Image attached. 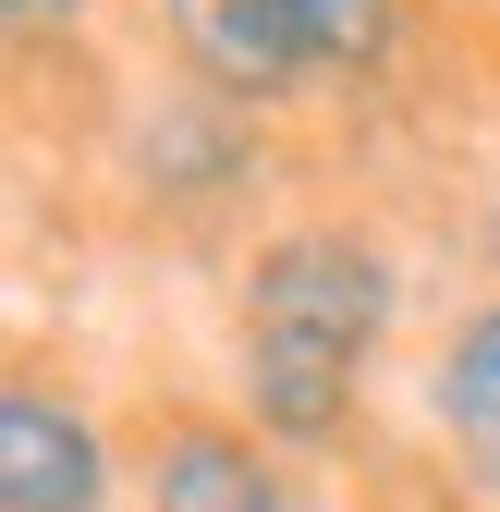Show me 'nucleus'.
Masks as SVG:
<instances>
[{
  "instance_id": "0eeeda50",
  "label": "nucleus",
  "mask_w": 500,
  "mask_h": 512,
  "mask_svg": "<svg viewBox=\"0 0 500 512\" xmlns=\"http://www.w3.org/2000/svg\"><path fill=\"white\" fill-rule=\"evenodd\" d=\"M61 13H74V0H13V25H61Z\"/></svg>"
},
{
  "instance_id": "f03ea898",
  "label": "nucleus",
  "mask_w": 500,
  "mask_h": 512,
  "mask_svg": "<svg viewBox=\"0 0 500 512\" xmlns=\"http://www.w3.org/2000/svg\"><path fill=\"white\" fill-rule=\"evenodd\" d=\"M171 25H183V49H196L220 86H257V98L305 86V61H318L293 0H171Z\"/></svg>"
},
{
  "instance_id": "39448f33",
  "label": "nucleus",
  "mask_w": 500,
  "mask_h": 512,
  "mask_svg": "<svg viewBox=\"0 0 500 512\" xmlns=\"http://www.w3.org/2000/svg\"><path fill=\"white\" fill-rule=\"evenodd\" d=\"M440 415H452V439L500 476V317H476V330L452 342V378H440Z\"/></svg>"
},
{
  "instance_id": "7ed1b4c3",
  "label": "nucleus",
  "mask_w": 500,
  "mask_h": 512,
  "mask_svg": "<svg viewBox=\"0 0 500 512\" xmlns=\"http://www.w3.org/2000/svg\"><path fill=\"white\" fill-rule=\"evenodd\" d=\"M0 500H13V512H86L98 500V439L61 403L13 391V403H0Z\"/></svg>"
},
{
  "instance_id": "423d86ee",
  "label": "nucleus",
  "mask_w": 500,
  "mask_h": 512,
  "mask_svg": "<svg viewBox=\"0 0 500 512\" xmlns=\"http://www.w3.org/2000/svg\"><path fill=\"white\" fill-rule=\"evenodd\" d=\"M293 13L318 37V61H379V37H391V0H293Z\"/></svg>"
},
{
  "instance_id": "20e7f679",
  "label": "nucleus",
  "mask_w": 500,
  "mask_h": 512,
  "mask_svg": "<svg viewBox=\"0 0 500 512\" xmlns=\"http://www.w3.org/2000/svg\"><path fill=\"white\" fill-rule=\"evenodd\" d=\"M159 512H281V500H269V476H257L244 439L183 427L171 452H159Z\"/></svg>"
},
{
  "instance_id": "f257e3e1",
  "label": "nucleus",
  "mask_w": 500,
  "mask_h": 512,
  "mask_svg": "<svg viewBox=\"0 0 500 512\" xmlns=\"http://www.w3.org/2000/svg\"><path fill=\"white\" fill-rule=\"evenodd\" d=\"M379 317H391V281H379V256H366V244H330V232L281 244L269 269H257V317H244V378H257V415H269L281 439L342 427L354 354L379 342Z\"/></svg>"
}]
</instances>
